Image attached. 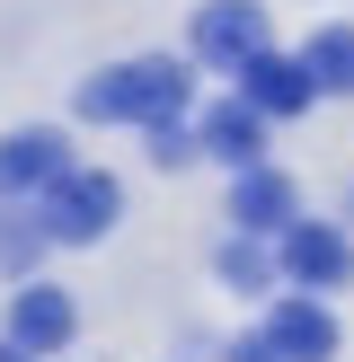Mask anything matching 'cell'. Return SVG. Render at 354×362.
Listing matches in <instances>:
<instances>
[{"label": "cell", "instance_id": "cell-1", "mask_svg": "<svg viewBox=\"0 0 354 362\" xmlns=\"http://www.w3.org/2000/svg\"><path fill=\"white\" fill-rule=\"evenodd\" d=\"M186 98H195V80H186V62H169V53H142V62H115V71H98V80L80 88V115H98V124H169V115H186Z\"/></svg>", "mask_w": 354, "mask_h": 362}, {"label": "cell", "instance_id": "cell-2", "mask_svg": "<svg viewBox=\"0 0 354 362\" xmlns=\"http://www.w3.org/2000/svg\"><path fill=\"white\" fill-rule=\"evenodd\" d=\"M115 212H124V186H115L106 168H62V177L45 186V212H35V221H45L62 247H88V239L115 230Z\"/></svg>", "mask_w": 354, "mask_h": 362}, {"label": "cell", "instance_id": "cell-3", "mask_svg": "<svg viewBox=\"0 0 354 362\" xmlns=\"http://www.w3.org/2000/svg\"><path fill=\"white\" fill-rule=\"evenodd\" d=\"M195 53L222 62V71L257 62V53H266V9H257V0H204V9H195Z\"/></svg>", "mask_w": 354, "mask_h": 362}, {"label": "cell", "instance_id": "cell-4", "mask_svg": "<svg viewBox=\"0 0 354 362\" xmlns=\"http://www.w3.org/2000/svg\"><path fill=\"white\" fill-rule=\"evenodd\" d=\"M283 274H292L301 292H336V283L354 274L346 230H328V221H292V230H283Z\"/></svg>", "mask_w": 354, "mask_h": 362}, {"label": "cell", "instance_id": "cell-5", "mask_svg": "<svg viewBox=\"0 0 354 362\" xmlns=\"http://www.w3.org/2000/svg\"><path fill=\"white\" fill-rule=\"evenodd\" d=\"M239 98H257L266 115H301V106L319 98V80H310L301 53H275V45H266L257 62H239Z\"/></svg>", "mask_w": 354, "mask_h": 362}, {"label": "cell", "instance_id": "cell-6", "mask_svg": "<svg viewBox=\"0 0 354 362\" xmlns=\"http://www.w3.org/2000/svg\"><path fill=\"white\" fill-rule=\"evenodd\" d=\"M62 168H71V141L53 133V124H27V133H9V141H0V194L53 186Z\"/></svg>", "mask_w": 354, "mask_h": 362}, {"label": "cell", "instance_id": "cell-7", "mask_svg": "<svg viewBox=\"0 0 354 362\" xmlns=\"http://www.w3.org/2000/svg\"><path fill=\"white\" fill-rule=\"evenodd\" d=\"M204 159H222L230 177H239V168H257V159H266V106H257V98L212 106V115H204Z\"/></svg>", "mask_w": 354, "mask_h": 362}, {"label": "cell", "instance_id": "cell-8", "mask_svg": "<svg viewBox=\"0 0 354 362\" xmlns=\"http://www.w3.org/2000/svg\"><path fill=\"white\" fill-rule=\"evenodd\" d=\"M71 327H80V310H71V292H53V283H27V292L9 300V336L27 354H62Z\"/></svg>", "mask_w": 354, "mask_h": 362}, {"label": "cell", "instance_id": "cell-9", "mask_svg": "<svg viewBox=\"0 0 354 362\" xmlns=\"http://www.w3.org/2000/svg\"><path fill=\"white\" fill-rule=\"evenodd\" d=\"M230 221L239 230H292L301 204H292V177H275L257 159V168H239V186H230Z\"/></svg>", "mask_w": 354, "mask_h": 362}, {"label": "cell", "instance_id": "cell-10", "mask_svg": "<svg viewBox=\"0 0 354 362\" xmlns=\"http://www.w3.org/2000/svg\"><path fill=\"white\" fill-rule=\"evenodd\" d=\"M266 336L283 345V362H328V354H336V318H328V300H275Z\"/></svg>", "mask_w": 354, "mask_h": 362}, {"label": "cell", "instance_id": "cell-11", "mask_svg": "<svg viewBox=\"0 0 354 362\" xmlns=\"http://www.w3.org/2000/svg\"><path fill=\"white\" fill-rule=\"evenodd\" d=\"M301 62H310V80L328 88V98H354V27H319L310 45H301Z\"/></svg>", "mask_w": 354, "mask_h": 362}, {"label": "cell", "instance_id": "cell-12", "mask_svg": "<svg viewBox=\"0 0 354 362\" xmlns=\"http://www.w3.org/2000/svg\"><path fill=\"white\" fill-rule=\"evenodd\" d=\"M266 274H275V265H266V247H257V230H248V239H230V247H222V283H239V292H266Z\"/></svg>", "mask_w": 354, "mask_h": 362}, {"label": "cell", "instance_id": "cell-13", "mask_svg": "<svg viewBox=\"0 0 354 362\" xmlns=\"http://www.w3.org/2000/svg\"><path fill=\"white\" fill-rule=\"evenodd\" d=\"M151 159H159V168H177V159H204V133H186V115L151 124Z\"/></svg>", "mask_w": 354, "mask_h": 362}, {"label": "cell", "instance_id": "cell-14", "mask_svg": "<svg viewBox=\"0 0 354 362\" xmlns=\"http://www.w3.org/2000/svg\"><path fill=\"white\" fill-rule=\"evenodd\" d=\"M230 362H283V345H275V336H239V345H230Z\"/></svg>", "mask_w": 354, "mask_h": 362}, {"label": "cell", "instance_id": "cell-15", "mask_svg": "<svg viewBox=\"0 0 354 362\" xmlns=\"http://www.w3.org/2000/svg\"><path fill=\"white\" fill-rule=\"evenodd\" d=\"M0 362H35V354H27V345H18V336H9V345H0Z\"/></svg>", "mask_w": 354, "mask_h": 362}]
</instances>
